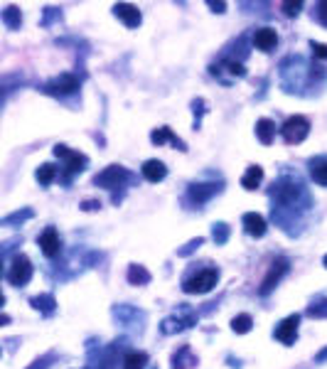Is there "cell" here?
<instances>
[{"instance_id": "cell-4", "label": "cell", "mask_w": 327, "mask_h": 369, "mask_svg": "<svg viewBox=\"0 0 327 369\" xmlns=\"http://www.w3.org/2000/svg\"><path fill=\"white\" fill-rule=\"evenodd\" d=\"M283 138L286 143H290V146H298V143H303L305 138H308L310 133V121L305 116H290L288 121L283 123Z\"/></svg>"}, {"instance_id": "cell-27", "label": "cell", "mask_w": 327, "mask_h": 369, "mask_svg": "<svg viewBox=\"0 0 327 369\" xmlns=\"http://www.w3.org/2000/svg\"><path fill=\"white\" fill-rule=\"evenodd\" d=\"M226 234H229V227H226V224H214V239H217V244H224L226 242Z\"/></svg>"}, {"instance_id": "cell-3", "label": "cell", "mask_w": 327, "mask_h": 369, "mask_svg": "<svg viewBox=\"0 0 327 369\" xmlns=\"http://www.w3.org/2000/svg\"><path fill=\"white\" fill-rule=\"evenodd\" d=\"M217 281H219V271H217V268H205V271L187 278L182 288H185L187 293H197V296H200V293H210L212 288L217 286Z\"/></svg>"}, {"instance_id": "cell-8", "label": "cell", "mask_w": 327, "mask_h": 369, "mask_svg": "<svg viewBox=\"0 0 327 369\" xmlns=\"http://www.w3.org/2000/svg\"><path fill=\"white\" fill-rule=\"evenodd\" d=\"M37 246L42 249L44 256H49V258L57 256V254H59V246H62V242H59L57 229H52V227L44 229V232L37 237Z\"/></svg>"}, {"instance_id": "cell-22", "label": "cell", "mask_w": 327, "mask_h": 369, "mask_svg": "<svg viewBox=\"0 0 327 369\" xmlns=\"http://www.w3.org/2000/svg\"><path fill=\"white\" fill-rule=\"evenodd\" d=\"M261 177H264V170H261L259 165H251L249 173L241 177V184H244L246 189H256L259 187V182H261Z\"/></svg>"}, {"instance_id": "cell-11", "label": "cell", "mask_w": 327, "mask_h": 369, "mask_svg": "<svg viewBox=\"0 0 327 369\" xmlns=\"http://www.w3.org/2000/svg\"><path fill=\"white\" fill-rule=\"evenodd\" d=\"M254 44L261 49V52H274L276 44H278V35H276V30H271V27H261V30H256V35H254Z\"/></svg>"}, {"instance_id": "cell-6", "label": "cell", "mask_w": 327, "mask_h": 369, "mask_svg": "<svg viewBox=\"0 0 327 369\" xmlns=\"http://www.w3.org/2000/svg\"><path fill=\"white\" fill-rule=\"evenodd\" d=\"M288 266L290 263L286 261V258H276L274 261V266L269 268V273H266V278H264V283H261V296H266V293H271L276 288V283L281 281V278L288 273Z\"/></svg>"}, {"instance_id": "cell-36", "label": "cell", "mask_w": 327, "mask_h": 369, "mask_svg": "<svg viewBox=\"0 0 327 369\" xmlns=\"http://www.w3.org/2000/svg\"><path fill=\"white\" fill-rule=\"evenodd\" d=\"M5 306V296H3V291H0V308Z\"/></svg>"}, {"instance_id": "cell-33", "label": "cell", "mask_w": 327, "mask_h": 369, "mask_svg": "<svg viewBox=\"0 0 327 369\" xmlns=\"http://www.w3.org/2000/svg\"><path fill=\"white\" fill-rule=\"evenodd\" d=\"M320 20H323V23L327 25V3L320 5Z\"/></svg>"}, {"instance_id": "cell-23", "label": "cell", "mask_w": 327, "mask_h": 369, "mask_svg": "<svg viewBox=\"0 0 327 369\" xmlns=\"http://www.w3.org/2000/svg\"><path fill=\"white\" fill-rule=\"evenodd\" d=\"M251 325H254V320H251V315H246V313H241V315H236L234 320H231V330H234L236 335H246V332L251 330Z\"/></svg>"}, {"instance_id": "cell-18", "label": "cell", "mask_w": 327, "mask_h": 369, "mask_svg": "<svg viewBox=\"0 0 327 369\" xmlns=\"http://www.w3.org/2000/svg\"><path fill=\"white\" fill-rule=\"evenodd\" d=\"M0 18H3V23L8 25L10 30H20V25H23V13H20L18 5H8V8L0 13Z\"/></svg>"}, {"instance_id": "cell-5", "label": "cell", "mask_w": 327, "mask_h": 369, "mask_svg": "<svg viewBox=\"0 0 327 369\" xmlns=\"http://www.w3.org/2000/svg\"><path fill=\"white\" fill-rule=\"evenodd\" d=\"M128 180H131V175H128L126 170H123L121 165H111V168H106L103 173H98L96 177H94V182L98 184V187H106V189H111V187H123Z\"/></svg>"}, {"instance_id": "cell-24", "label": "cell", "mask_w": 327, "mask_h": 369, "mask_svg": "<svg viewBox=\"0 0 327 369\" xmlns=\"http://www.w3.org/2000/svg\"><path fill=\"white\" fill-rule=\"evenodd\" d=\"M310 175H313V180L318 184L327 187V161H315L313 168H310Z\"/></svg>"}, {"instance_id": "cell-17", "label": "cell", "mask_w": 327, "mask_h": 369, "mask_svg": "<svg viewBox=\"0 0 327 369\" xmlns=\"http://www.w3.org/2000/svg\"><path fill=\"white\" fill-rule=\"evenodd\" d=\"M128 281H131V286H146V283L150 281V273H148V268L141 266V263H131V266H128Z\"/></svg>"}, {"instance_id": "cell-30", "label": "cell", "mask_w": 327, "mask_h": 369, "mask_svg": "<svg viewBox=\"0 0 327 369\" xmlns=\"http://www.w3.org/2000/svg\"><path fill=\"white\" fill-rule=\"evenodd\" d=\"M224 67H226V72H231L234 77H244V74H246V69L241 67V64H236V62H226Z\"/></svg>"}, {"instance_id": "cell-10", "label": "cell", "mask_w": 327, "mask_h": 369, "mask_svg": "<svg viewBox=\"0 0 327 369\" xmlns=\"http://www.w3.org/2000/svg\"><path fill=\"white\" fill-rule=\"evenodd\" d=\"M113 13H116V18L121 20L123 25H128V27H138V25H141V10H138L136 5L116 3L113 5Z\"/></svg>"}, {"instance_id": "cell-2", "label": "cell", "mask_w": 327, "mask_h": 369, "mask_svg": "<svg viewBox=\"0 0 327 369\" xmlns=\"http://www.w3.org/2000/svg\"><path fill=\"white\" fill-rule=\"evenodd\" d=\"M54 153H57L59 158H64V161H67V165H64V177H62L64 184L72 180V177H77L79 173L86 168V158H84L82 153H77V151H69L67 146H57V148H54Z\"/></svg>"}, {"instance_id": "cell-1", "label": "cell", "mask_w": 327, "mask_h": 369, "mask_svg": "<svg viewBox=\"0 0 327 369\" xmlns=\"http://www.w3.org/2000/svg\"><path fill=\"white\" fill-rule=\"evenodd\" d=\"M32 261H30L25 254H18V256L13 258V263H10V271H8V281L10 286L15 288H23L25 283H30V278H32Z\"/></svg>"}, {"instance_id": "cell-32", "label": "cell", "mask_w": 327, "mask_h": 369, "mask_svg": "<svg viewBox=\"0 0 327 369\" xmlns=\"http://www.w3.org/2000/svg\"><path fill=\"white\" fill-rule=\"evenodd\" d=\"M82 209H86V212H89V209H98V202H96V199H91V202H89V199H86V202H82Z\"/></svg>"}, {"instance_id": "cell-7", "label": "cell", "mask_w": 327, "mask_h": 369, "mask_svg": "<svg viewBox=\"0 0 327 369\" xmlns=\"http://www.w3.org/2000/svg\"><path fill=\"white\" fill-rule=\"evenodd\" d=\"M298 323H300L298 315H290V318H286V320H281L274 332L276 340L283 342V345H293L295 337H298Z\"/></svg>"}, {"instance_id": "cell-13", "label": "cell", "mask_w": 327, "mask_h": 369, "mask_svg": "<svg viewBox=\"0 0 327 369\" xmlns=\"http://www.w3.org/2000/svg\"><path fill=\"white\" fill-rule=\"evenodd\" d=\"M167 175V168L162 161H146L143 163V177H146L148 182H160L165 180Z\"/></svg>"}, {"instance_id": "cell-15", "label": "cell", "mask_w": 327, "mask_h": 369, "mask_svg": "<svg viewBox=\"0 0 327 369\" xmlns=\"http://www.w3.org/2000/svg\"><path fill=\"white\" fill-rule=\"evenodd\" d=\"M256 138H259L264 146H271L276 138V123L271 121V118H261V121L256 123Z\"/></svg>"}, {"instance_id": "cell-12", "label": "cell", "mask_w": 327, "mask_h": 369, "mask_svg": "<svg viewBox=\"0 0 327 369\" xmlns=\"http://www.w3.org/2000/svg\"><path fill=\"white\" fill-rule=\"evenodd\" d=\"M298 194H300V184H295V182H278L274 187V197H276V202L278 204L293 202Z\"/></svg>"}, {"instance_id": "cell-19", "label": "cell", "mask_w": 327, "mask_h": 369, "mask_svg": "<svg viewBox=\"0 0 327 369\" xmlns=\"http://www.w3.org/2000/svg\"><path fill=\"white\" fill-rule=\"evenodd\" d=\"M30 306L34 308V311H39V313H44V315H49V313H54V298L49 296V293H42V296H34V298H30Z\"/></svg>"}, {"instance_id": "cell-20", "label": "cell", "mask_w": 327, "mask_h": 369, "mask_svg": "<svg viewBox=\"0 0 327 369\" xmlns=\"http://www.w3.org/2000/svg\"><path fill=\"white\" fill-rule=\"evenodd\" d=\"M54 177H57V168L52 165V163H44V165L37 168V173H34V180H37L42 187H47V184L54 182Z\"/></svg>"}, {"instance_id": "cell-26", "label": "cell", "mask_w": 327, "mask_h": 369, "mask_svg": "<svg viewBox=\"0 0 327 369\" xmlns=\"http://www.w3.org/2000/svg\"><path fill=\"white\" fill-rule=\"evenodd\" d=\"M165 141H175V136L170 133V128H160V131L153 133V143H155V146H160V143H165Z\"/></svg>"}, {"instance_id": "cell-31", "label": "cell", "mask_w": 327, "mask_h": 369, "mask_svg": "<svg viewBox=\"0 0 327 369\" xmlns=\"http://www.w3.org/2000/svg\"><path fill=\"white\" fill-rule=\"evenodd\" d=\"M313 49H315V57L318 59H327V44L313 42Z\"/></svg>"}, {"instance_id": "cell-14", "label": "cell", "mask_w": 327, "mask_h": 369, "mask_svg": "<svg viewBox=\"0 0 327 369\" xmlns=\"http://www.w3.org/2000/svg\"><path fill=\"white\" fill-rule=\"evenodd\" d=\"M244 229H246V234L261 239L266 234V219L261 217V214H256V212L244 214Z\"/></svg>"}, {"instance_id": "cell-16", "label": "cell", "mask_w": 327, "mask_h": 369, "mask_svg": "<svg viewBox=\"0 0 327 369\" xmlns=\"http://www.w3.org/2000/svg\"><path fill=\"white\" fill-rule=\"evenodd\" d=\"M222 189V184H192L190 187V197L195 199L197 204L207 202V199L212 197V194H217Z\"/></svg>"}, {"instance_id": "cell-35", "label": "cell", "mask_w": 327, "mask_h": 369, "mask_svg": "<svg viewBox=\"0 0 327 369\" xmlns=\"http://www.w3.org/2000/svg\"><path fill=\"white\" fill-rule=\"evenodd\" d=\"M10 323V315H0V327H5Z\"/></svg>"}, {"instance_id": "cell-29", "label": "cell", "mask_w": 327, "mask_h": 369, "mask_svg": "<svg viewBox=\"0 0 327 369\" xmlns=\"http://www.w3.org/2000/svg\"><path fill=\"white\" fill-rule=\"evenodd\" d=\"M300 8H303V3H283V13L290 15V18H295L300 13Z\"/></svg>"}, {"instance_id": "cell-34", "label": "cell", "mask_w": 327, "mask_h": 369, "mask_svg": "<svg viewBox=\"0 0 327 369\" xmlns=\"http://www.w3.org/2000/svg\"><path fill=\"white\" fill-rule=\"evenodd\" d=\"M210 8H214V13H224V3H207Z\"/></svg>"}, {"instance_id": "cell-9", "label": "cell", "mask_w": 327, "mask_h": 369, "mask_svg": "<svg viewBox=\"0 0 327 369\" xmlns=\"http://www.w3.org/2000/svg\"><path fill=\"white\" fill-rule=\"evenodd\" d=\"M77 89H79V79L72 77V74H62V77H57L54 82L44 84L42 92H47V94H72V92H77Z\"/></svg>"}, {"instance_id": "cell-28", "label": "cell", "mask_w": 327, "mask_h": 369, "mask_svg": "<svg viewBox=\"0 0 327 369\" xmlns=\"http://www.w3.org/2000/svg\"><path fill=\"white\" fill-rule=\"evenodd\" d=\"M49 362H52V355H44L39 360H34L27 369H49Z\"/></svg>"}, {"instance_id": "cell-25", "label": "cell", "mask_w": 327, "mask_h": 369, "mask_svg": "<svg viewBox=\"0 0 327 369\" xmlns=\"http://www.w3.org/2000/svg\"><path fill=\"white\" fill-rule=\"evenodd\" d=\"M32 214H34L32 209H20V212H15V214H10V217H5L0 224H20V222H25V219L32 217Z\"/></svg>"}, {"instance_id": "cell-21", "label": "cell", "mask_w": 327, "mask_h": 369, "mask_svg": "<svg viewBox=\"0 0 327 369\" xmlns=\"http://www.w3.org/2000/svg\"><path fill=\"white\" fill-rule=\"evenodd\" d=\"M148 365V355L146 352H128L123 357V369H143Z\"/></svg>"}, {"instance_id": "cell-39", "label": "cell", "mask_w": 327, "mask_h": 369, "mask_svg": "<svg viewBox=\"0 0 327 369\" xmlns=\"http://www.w3.org/2000/svg\"><path fill=\"white\" fill-rule=\"evenodd\" d=\"M0 355H3V352H0Z\"/></svg>"}, {"instance_id": "cell-38", "label": "cell", "mask_w": 327, "mask_h": 369, "mask_svg": "<svg viewBox=\"0 0 327 369\" xmlns=\"http://www.w3.org/2000/svg\"><path fill=\"white\" fill-rule=\"evenodd\" d=\"M0 273H3V261H0Z\"/></svg>"}, {"instance_id": "cell-37", "label": "cell", "mask_w": 327, "mask_h": 369, "mask_svg": "<svg viewBox=\"0 0 327 369\" xmlns=\"http://www.w3.org/2000/svg\"><path fill=\"white\" fill-rule=\"evenodd\" d=\"M323 263H325V268H327V256H325V258H323Z\"/></svg>"}]
</instances>
